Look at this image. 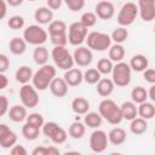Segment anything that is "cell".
<instances>
[{
    "mask_svg": "<svg viewBox=\"0 0 155 155\" xmlns=\"http://www.w3.org/2000/svg\"><path fill=\"white\" fill-rule=\"evenodd\" d=\"M99 115L107 120L110 125H119L124 119L120 110V107L110 98H104L98 105Z\"/></svg>",
    "mask_w": 155,
    "mask_h": 155,
    "instance_id": "obj_1",
    "label": "cell"
},
{
    "mask_svg": "<svg viewBox=\"0 0 155 155\" xmlns=\"http://www.w3.org/2000/svg\"><path fill=\"white\" fill-rule=\"evenodd\" d=\"M56 76V68L48 63L40 65V68L33 74L31 85L38 91H45L48 88L51 80Z\"/></svg>",
    "mask_w": 155,
    "mask_h": 155,
    "instance_id": "obj_2",
    "label": "cell"
},
{
    "mask_svg": "<svg viewBox=\"0 0 155 155\" xmlns=\"http://www.w3.org/2000/svg\"><path fill=\"white\" fill-rule=\"evenodd\" d=\"M132 69L126 62H117L114 64L111 70V80L117 87H126L131 82Z\"/></svg>",
    "mask_w": 155,
    "mask_h": 155,
    "instance_id": "obj_3",
    "label": "cell"
},
{
    "mask_svg": "<svg viewBox=\"0 0 155 155\" xmlns=\"http://www.w3.org/2000/svg\"><path fill=\"white\" fill-rule=\"evenodd\" d=\"M51 58L54 65L62 70H68L74 67L73 54L65 46H54L51 51Z\"/></svg>",
    "mask_w": 155,
    "mask_h": 155,
    "instance_id": "obj_4",
    "label": "cell"
},
{
    "mask_svg": "<svg viewBox=\"0 0 155 155\" xmlns=\"http://www.w3.org/2000/svg\"><path fill=\"white\" fill-rule=\"evenodd\" d=\"M23 39L27 44L39 46L44 45L48 39V33L39 24L28 25L23 31Z\"/></svg>",
    "mask_w": 155,
    "mask_h": 155,
    "instance_id": "obj_5",
    "label": "cell"
},
{
    "mask_svg": "<svg viewBox=\"0 0 155 155\" xmlns=\"http://www.w3.org/2000/svg\"><path fill=\"white\" fill-rule=\"evenodd\" d=\"M85 41L87 42V47L91 51H98V52L107 51L111 45L110 35H108L105 33H102V31H91V33H88Z\"/></svg>",
    "mask_w": 155,
    "mask_h": 155,
    "instance_id": "obj_6",
    "label": "cell"
},
{
    "mask_svg": "<svg viewBox=\"0 0 155 155\" xmlns=\"http://www.w3.org/2000/svg\"><path fill=\"white\" fill-rule=\"evenodd\" d=\"M138 16V6L134 2H126L121 6L116 21L121 27H128L133 24Z\"/></svg>",
    "mask_w": 155,
    "mask_h": 155,
    "instance_id": "obj_7",
    "label": "cell"
},
{
    "mask_svg": "<svg viewBox=\"0 0 155 155\" xmlns=\"http://www.w3.org/2000/svg\"><path fill=\"white\" fill-rule=\"evenodd\" d=\"M87 28L84 27L80 22H73L67 29L68 42L73 46H80L85 42L87 36Z\"/></svg>",
    "mask_w": 155,
    "mask_h": 155,
    "instance_id": "obj_8",
    "label": "cell"
},
{
    "mask_svg": "<svg viewBox=\"0 0 155 155\" xmlns=\"http://www.w3.org/2000/svg\"><path fill=\"white\" fill-rule=\"evenodd\" d=\"M19 99H21V103L27 109L35 108L39 104L38 90L33 85H30V84L22 85V87L19 88Z\"/></svg>",
    "mask_w": 155,
    "mask_h": 155,
    "instance_id": "obj_9",
    "label": "cell"
},
{
    "mask_svg": "<svg viewBox=\"0 0 155 155\" xmlns=\"http://www.w3.org/2000/svg\"><path fill=\"white\" fill-rule=\"evenodd\" d=\"M108 136L104 131L96 128L90 136V148L93 153H103L108 147Z\"/></svg>",
    "mask_w": 155,
    "mask_h": 155,
    "instance_id": "obj_10",
    "label": "cell"
},
{
    "mask_svg": "<svg viewBox=\"0 0 155 155\" xmlns=\"http://www.w3.org/2000/svg\"><path fill=\"white\" fill-rule=\"evenodd\" d=\"M74 64L78 67H88L93 61L92 51L86 46H76L74 53H73Z\"/></svg>",
    "mask_w": 155,
    "mask_h": 155,
    "instance_id": "obj_11",
    "label": "cell"
},
{
    "mask_svg": "<svg viewBox=\"0 0 155 155\" xmlns=\"http://www.w3.org/2000/svg\"><path fill=\"white\" fill-rule=\"evenodd\" d=\"M94 13L99 19H104V21L111 19L115 15V6L109 0H102L97 2L94 7Z\"/></svg>",
    "mask_w": 155,
    "mask_h": 155,
    "instance_id": "obj_12",
    "label": "cell"
},
{
    "mask_svg": "<svg viewBox=\"0 0 155 155\" xmlns=\"http://www.w3.org/2000/svg\"><path fill=\"white\" fill-rule=\"evenodd\" d=\"M48 88L51 91V93L57 97V98H62V97H65L67 93H68V90H69V86L67 85V82L64 81L63 78H53L48 85Z\"/></svg>",
    "mask_w": 155,
    "mask_h": 155,
    "instance_id": "obj_13",
    "label": "cell"
},
{
    "mask_svg": "<svg viewBox=\"0 0 155 155\" xmlns=\"http://www.w3.org/2000/svg\"><path fill=\"white\" fill-rule=\"evenodd\" d=\"M63 79H64V81L67 82L68 86L76 87L84 81V73L79 68H70V69L65 70V73L63 75Z\"/></svg>",
    "mask_w": 155,
    "mask_h": 155,
    "instance_id": "obj_14",
    "label": "cell"
},
{
    "mask_svg": "<svg viewBox=\"0 0 155 155\" xmlns=\"http://www.w3.org/2000/svg\"><path fill=\"white\" fill-rule=\"evenodd\" d=\"M34 19L38 22V24H48L53 21V11L47 6L38 7L34 12Z\"/></svg>",
    "mask_w": 155,
    "mask_h": 155,
    "instance_id": "obj_15",
    "label": "cell"
},
{
    "mask_svg": "<svg viewBox=\"0 0 155 155\" xmlns=\"http://www.w3.org/2000/svg\"><path fill=\"white\" fill-rule=\"evenodd\" d=\"M8 117L13 122H22L27 119V108L23 104H15L11 108H8Z\"/></svg>",
    "mask_w": 155,
    "mask_h": 155,
    "instance_id": "obj_16",
    "label": "cell"
},
{
    "mask_svg": "<svg viewBox=\"0 0 155 155\" xmlns=\"http://www.w3.org/2000/svg\"><path fill=\"white\" fill-rule=\"evenodd\" d=\"M96 85H97V87H96L97 93L102 97H109L113 93L114 88H115V85H114L113 80L109 79V78H103V79L101 78L99 81Z\"/></svg>",
    "mask_w": 155,
    "mask_h": 155,
    "instance_id": "obj_17",
    "label": "cell"
},
{
    "mask_svg": "<svg viewBox=\"0 0 155 155\" xmlns=\"http://www.w3.org/2000/svg\"><path fill=\"white\" fill-rule=\"evenodd\" d=\"M107 136H108V142L111 143L113 145H121L126 142V138H127L126 131L121 127L111 128Z\"/></svg>",
    "mask_w": 155,
    "mask_h": 155,
    "instance_id": "obj_18",
    "label": "cell"
},
{
    "mask_svg": "<svg viewBox=\"0 0 155 155\" xmlns=\"http://www.w3.org/2000/svg\"><path fill=\"white\" fill-rule=\"evenodd\" d=\"M137 115L142 119L145 120H150L155 116V105L153 102H143L139 103V105L137 107Z\"/></svg>",
    "mask_w": 155,
    "mask_h": 155,
    "instance_id": "obj_19",
    "label": "cell"
},
{
    "mask_svg": "<svg viewBox=\"0 0 155 155\" xmlns=\"http://www.w3.org/2000/svg\"><path fill=\"white\" fill-rule=\"evenodd\" d=\"M128 65L131 67V69H132L133 71L140 73V71H143V70H145V69L148 68L149 61H148V58H147L144 54L138 53V54L132 56V58H131Z\"/></svg>",
    "mask_w": 155,
    "mask_h": 155,
    "instance_id": "obj_20",
    "label": "cell"
},
{
    "mask_svg": "<svg viewBox=\"0 0 155 155\" xmlns=\"http://www.w3.org/2000/svg\"><path fill=\"white\" fill-rule=\"evenodd\" d=\"M102 122H103V117L97 111H87L84 116V124L88 128H93V130L99 128L102 126Z\"/></svg>",
    "mask_w": 155,
    "mask_h": 155,
    "instance_id": "obj_21",
    "label": "cell"
},
{
    "mask_svg": "<svg viewBox=\"0 0 155 155\" xmlns=\"http://www.w3.org/2000/svg\"><path fill=\"white\" fill-rule=\"evenodd\" d=\"M27 42L24 41L23 38H18V36H15L10 40L8 42V48L11 51L12 54H16V56H21L27 50Z\"/></svg>",
    "mask_w": 155,
    "mask_h": 155,
    "instance_id": "obj_22",
    "label": "cell"
},
{
    "mask_svg": "<svg viewBox=\"0 0 155 155\" xmlns=\"http://www.w3.org/2000/svg\"><path fill=\"white\" fill-rule=\"evenodd\" d=\"M148 130V120L142 119L139 116H136L134 119L131 120L130 124V131L136 134V136H140L143 133H145Z\"/></svg>",
    "mask_w": 155,
    "mask_h": 155,
    "instance_id": "obj_23",
    "label": "cell"
},
{
    "mask_svg": "<svg viewBox=\"0 0 155 155\" xmlns=\"http://www.w3.org/2000/svg\"><path fill=\"white\" fill-rule=\"evenodd\" d=\"M119 107H120V110H121V114H122V119L131 121L132 119L138 116L137 115V105L132 101H126Z\"/></svg>",
    "mask_w": 155,
    "mask_h": 155,
    "instance_id": "obj_24",
    "label": "cell"
},
{
    "mask_svg": "<svg viewBox=\"0 0 155 155\" xmlns=\"http://www.w3.org/2000/svg\"><path fill=\"white\" fill-rule=\"evenodd\" d=\"M108 58L113 62V63H117L121 62L125 57V47L122 46V44H114L110 45V47L108 48Z\"/></svg>",
    "mask_w": 155,
    "mask_h": 155,
    "instance_id": "obj_25",
    "label": "cell"
},
{
    "mask_svg": "<svg viewBox=\"0 0 155 155\" xmlns=\"http://www.w3.org/2000/svg\"><path fill=\"white\" fill-rule=\"evenodd\" d=\"M71 109L75 114L85 115L90 111V102L84 97H76L71 101Z\"/></svg>",
    "mask_w": 155,
    "mask_h": 155,
    "instance_id": "obj_26",
    "label": "cell"
},
{
    "mask_svg": "<svg viewBox=\"0 0 155 155\" xmlns=\"http://www.w3.org/2000/svg\"><path fill=\"white\" fill-rule=\"evenodd\" d=\"M33 70L31 68H29L28 65H21L17 70H16V74H15V78H16V81L24 85V84H29V81H31V78H33Z\"/></svg>",
    "mask_w": 155,
    "mask_h": 155,
    "instance_id": "obj_27",
    "label": "cell"
},
{
    "mask_svg": "<svg viewBox=\"0 0 155 155\" xmlns=\"http://www.w3.org/2000/svg\"><path fill=\"white\" fill-rule=\"evenodd\" d=\"M48 50L44 45L35 46L33 51V59L38 65H44L48 62Z\"/></svg>",
    "mask_w": 155,
    "mask_h": 155,
    "instance_id": "obj_28",
    "label": "cell"
},
{
    "mask_svg": "<svg viewBox=\"0 0 155 155\" xmlns=\"http://www.w3.org/2000/svg\"><path fill=\"white\" fill-rule=\"evenodd\" d=\"M85 132H86V126L80 121L71 122L68 128V134L73 139H81L85 136Z\"/></svg>",
    "mask_w": 155,
    "mask_h": 155,
    "instance_id": "obj_29",
    "label": "cell"
},
{
    "mask_svg": "<svg viewBox=\"0 0 155 155\" xmlns=\"http://www.w3.org/2000/svg\"><path fill=\"white\" fill-rule=\"evenodd\" d=\"M138 16L144 22H151L155 18V4L154 5H137Z\"/></svg>",
    "mask_w": 155,
    "mask_h": 155,
    "instance_id": "obj_30",
    "label": "cell"
},
{
    "mask_svg": "<svg viewBox=\"0 0 155 155\" xmlns=\"http://www.w3.org/2000/svg\"><path fill=\"white\" fill-rule=\"evenodd\" d=\"M17 143V134L10 128L0 136V147L4 149H10Z\"/></svg>",
    "mask_w": 155,
    "mask_h": 155,
    "instance_id": "obj_31",
    "label": "cell"
},
{
    "mask_svg": "<svg viewBox=\"0 0 155 155\" xmlns=\"http://www.w3.org/2000/svg\"><path fill=\"white\" fill-rule=\"evenodd\" d=\"M67 24L65 22L61 21V19H56L48 23V36L52 35H59V34H65L67 33Z\"/></svg>",
    "mask_w": 155,
    "mask_h": 155,
    "instance_id": "obj_32",
    "label": "cell"
},
{
    "mask_svg": "<svg viewBox=\"0 0 155 155\" xmlns=\"http://www.w3.org/2000/svg\"><path fill=\"white\" fill-rule=\"evenodd\" d=\"M131 101L136 104L148 101V91L143 86H136L131 91Z\"/></svg>",
    "mask_w": 155,
    "mask_h": 155,
    "instance_id": "obj_33",
    "label": "cell"
},
{
    "mask_svg": "<svg viewBox=\"0 0 155 155\" xmlns=\"http://www.w3.org/2000/svg\"><path fill=\"white\" fill-rule=\"evenodd\" d=\"M39 133H40V128L31 125V124L25 122L22 126V136L27 140H35L39 137Z\"/></svg>",
    "mask_w": 155,
    "mask_h": 155,
    "instance_id": "obj_34",
    "label": "cell"
},
{
    "mask_svg": "<svg viewBox=\"0 0 155 155\" xmlns=\"http://www.w3.org/2000/svg\"><path fill=\"white\" fill-rule=\"evenodd\" d=\"M128 38V30L126 29V27H117L113 30L110 39L111 41H114L115 44H124Z\"/></svg>",
    "mask_w": 155,
    "mask_h": 155,
    "instance_id": "obj_35",
    "label": "cell"
},
{
    "mask_svg": "<svg viewBox=\"0 0 155 155\" xmlns=\"http://www.w3.org/2000/svg\"><path fill=\"white\" fill-rule=\"evenodd\" d=\"M101 73L96 68H88L84 73V81L88 85H96L101 79Z\"/></svg>",
    "mask_w": 155,
    "mask_h": 155,
    "instance_id": "obj_36",
    "label": "cell"
},
{
    "mask_svg": "<svg viewBox=\"0 0 155 155\" xmlns=\"http://www.w3.org/2000/svg\"><path fill=\"white\" fill-rule=\"evenodd\" d=\"M31 154L33 155H58V154H61V151L54 145H51V147L40 145V147L34 148L33 151H31Z\"/></svg>",
    "mask_w": 155,
    "mask_h": 155,
    "instance_id": "obj_37",
    "label": "cell"
},
{
    "mask_svg": "<svg viewBox=\"0 0 155 155\" xmlns=\"http://www.w3.org/2000/svg\"><path fill=\"white\" fill-rule=\"evenodd\" d=\"M113 67H114V63H113L109 58H101V59L97 62V68H96V69H97L101 74L108 75V74H111Z\"/></svg>",
    "mask_w": 155,
    "mask_h": 155,
    "instance_id": "obj_38",
    "label": "cell"
},
{
    "mask_svg": "<svg viewBox=\"0 0 155 155\" xmlns=\"http://www.w3.org/2000/svg\"><path fill=\"white\" fill-rule=\"evenodd\" d=\"M79 22H80L84 27H86V28L88 29V28L93 27V25L97 23V16H96L94 12H90V11H87V12H84V13L81 15Z\"/></svg>",
    "mask_w": 155,
    "mask_h": 155,
    "instance_id": "obj_39",
    "label": "cell"
},
{
    "mask_svg": "<svg viewBox=\"0 0 155 155\" xmlns=\"http://www.w3.org/2000/svg\"><path fill=\"white\" fill-rule=\"evenodd\" d=\"M67 138H68V133H67V131H65L63 127H61V126H59V128H58V130L52 134V137H51L50 139H51V142H52L53 144L59 145V144L65 143Z\"/></svg>",
    "mask_w": 155,
    "mask_h": 155,
    "instance_id": "obj_40",
    "label": "cell"
},
{
    "mask_svg": "<svg viewBox=\"0 0 155 155\" xmlns=\"http://www.w3.org/2000/svg\"><path fill=\"white\" fill-rule=\"evenodd\" d=\"M24 23H25L24 18H23L22 16H19V15H15V16L10 17L8 21H7L8 28H10V29H13V30L22 29V28L24 27Z\"/></svg>",
    "mask_w": 155,
    "mask_h": 155,
    "instance_id": "obj_41",
    "label": "cell"
},
{
    "mask_svg": "<svg viewBox=\"0 0 155 155\" xmlns=\"http://www.w3.org/2000/svg\"><path fill=\"white\" fill-rule=\"evenodd\" d=\"M25 122L31 124V125H34V126L41 128L42 125H44V122H45V120H44V116H42L41 114H39V113H31V114L27 115Z\"/></svg>",
    "mask_w": 155,
    "mask_h": 155,
    "instance_id": "obj_42",
    "label": "cell"
},
{
    "mask_svg": "<svg viewBox=\"0 0 155 155\" xmlns=\"http://www.w3.org/2000/svg\"><path fill=\"white\" fill-rule=\"evenodd\" d=\"M41 128H42L44 136H46L47 138H51L52 134L59 128V125L57 122H54V121H48V122H44Z\"/></svg>",
    "mask_w": 155,
    "mask_h": 155,
    "instance_id": "obj_43",
    "label": "cell"
},
{
    "mask_svg": "<svg viewBox=\"0 0 155 155\" xmlns=\"http://www.w3.org/2000/svg\"><path fill=\"white\" fill-rule=\"evenodd\" d=\"M63 2L73 12H78V11L82 10L85 6V0H63Z\"/></svg>",
    "mask_w": 155,
    "mask_h": 155,
    "instance_id": "obj_44",
    "label": "cell"
},
{
    "mask_svg": "<svg viewBox=\"0 0 155 155\" xmlns=\"http://www.w3.org/2000/svg\"><path fill=\"white\" fill-rule=\"evenodd\" d=\"M50 40L53 46H65L68 42V36L65 34H59V35H52L50 36Z\"/></svg>",
    "mask_w": 155,
    "mask_h": 155,
    "instance_id": "obj_45",
    "label": "cell"
},
{
    "mask_svg": "<svg viewBox=\"0 0 155 155\" xmlns=\"http://www.w3.org/2000/svg\"><path fill=\"white\" fill-rule=\"evenodd\" d=\"M142 73H143V79H144L148 84H150V85L155 84V70H154L153 68H147V69L143 70Z\"/></svg>",
    "mask_w": 155,
    "mask_h": 155,
    "instance_id": "obj_46",
    "label": "cell"
},
{
    "mask_svg": "<svg viewBox=\"0 0 155 155\" xmlns=\"http://www.w3.org/2000/svg\"><path fill=\"white\" fill-rule=\"evenodd\" d=\"M8 99L6 96L0 94V117L4 116L5 114H7L8 111Z\"/></svg>",
    "mask_w": 155,
    "mask_h": 155,
    "instance_id": "obj_47",
    "label": "cell"
},
{
    "mask_svg": "<svg viewBox=\"0 0 155 155\" xmlns=\"http://www.w3.org/2000/svg\"><path fill=\"white\" fill-rule=\"evenodd\" d=\"M10 153L11 155H27L28 154L27 149L21 144H15L12 148H10Z\"/></svg>",
    "mask_w": 155,
    "mask_h": 155,
    "instance_id": "obj_48",
    "label": "cell"
},
{
    "mask_svg": "<svg viewBox=\"0 0 155 155\" xmlns=\"http://www.w3.org/2000/svg\"><path fill=\"white\" fill-rule=\"evenodd\" d=\"M10 67V59L5 53H0V73H5Z\"/></svg>",
    "mask_w": 155,
    "mask_h": 155,
    "instance_id": "obj_49",
    "label": "cell"
},
{
    "mask_svg": "<svg viewBox=\"0 0 155 155\" xmlns=\"http://www.w3.org/2000/svg\"><path fill=\"white\" fill-rule=\"evenodd\" d=\"M62 4H63V0H46V5H47V7L51 8L52 11H53V10H58V8H61Z\"/></svg>",
    "mask_w": 155,
    "mask_h": 155,
    "instance_id": "obj_50",
    "label": "cell"
},
{
    "mask_svg": "<svg viewBox=\"0 0 155 155\" xmlns=\"http://www.w3.org/2000/svg\"><path fill=\"white\" fill-rule=\"evenodd\" d=\"M7 13V4L5 0H0V21L6 17Z\"/></svg>",
    "mask_w": 155,
    "mask_h": 155,
    "instance_id": "obj_51",
    "label": "cell"
},
{
    "mask_svg": "<svg viewBox=\"0 0 155 155\" xmlns=\"http://www.w3.org/2000/svg\"><path fill=\"white\" fill-rule=\"evenodd\" d=\"M8 85V79L4 73H0V90L6 88Z\"/></svg>",
    "mask_w": 155,
    "mask_h": 155,
    "instance_id": "obj_52",
    "label": "cell"
},
{
    "mask_svg": "<svg viewBox=\"0 0 155 155\" xmlns=\"http://www.w3.org/2000/svg\"><path fill=\"white\" fill-rule=\"evenodd\" d=\"M148 98L150 99V102H155V86H154V84L150 86V88L148 91Z\"/></svg>",
    "mask_w": 155,
    "mask_h": 155,
    "instance_id": "obj_53",
    "label": "cell"
},
{
    "mask_svg": "<svg viewBox=\"0 0 155 155\" xmlns=\"http://www.w3.org/2000/svg\"><path fill=\"white\" fill-rule=\"evenodd\" d=\"M5 1H6V4H7V5L16 7V6H19V5H22L24 0H5Z\"/></svg>",
    "mask_w": 155,
    "mask_h": 155,
    "instance_id": "obj_54",
    "label": "cell"
},
{
    "mask_svg": "<svg viewBox=\"0 0 155 155\" xmlns=\"http://www.w3.org/2000/svg\"><path fill=\"white\" fill-rule=\"evenodd\" d=\"M155 0H138V5H154Z\"/></svg>",
    "mask_w": 155,
    "mask_h": 155,
    "instance_id": "obj_55",
    "label": "cell"
},
{
    "mask_svg": "<svg viewBox=\"0 0 155 155\" xmlns=\"http://www.w3.org/2000/svg\"><path fill=\"white\" fill-rule=\"evenodd\" d=\"M7 130H10V127H8L6 124H0V136H1L2 133H5Z\"/></svg>",
    "mask_w": 155,
    "mask_h": 155,
    "instance_id": "obj_56",
    "label": "cell"
},
{
    "mask_svg": "<svg viewBox=\"0 0 155 155\" xmlns=\"http://www.w3.org/2000/svg\"><path fill=\"white\" fill-rule=\"evenodd\" d=\"M29 1H35V0H29Z\"/></svg>",
    "mask_w": 155,
    "mask_h": 155,
    "instance_id": "obj_57",
    "label": "cell"
}]
</instances>
